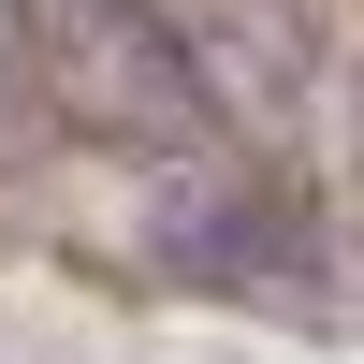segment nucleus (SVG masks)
I'll return each mask as SVG.
<instances>
[{
    "mask_svg": "<svg viewBox=\"0 0 364 364\" xmlns=\"http://www.w3.org/2000/svg\"><path fill=\"white\" fill-rule=\"evenodd\" d=\"M29 102V0H0V117Z\"/></svg>",
    "mask_w": 364,
    "mask_h": 364,
    "instance_id": "f257e3e1",
    "label": "nucleus"
}]
</instances>
